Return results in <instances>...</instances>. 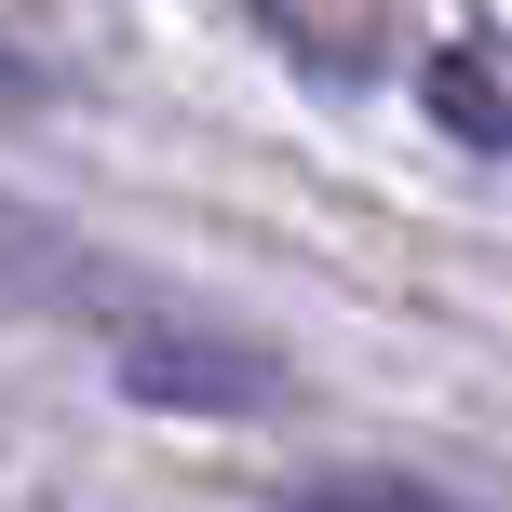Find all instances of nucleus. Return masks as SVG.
Returning a JSON list of instances; mask_svg holds the SVG:
<instances>
[{"label": "nucleus", "instance_id": "20e7f679", "mask_svg": "<svg viewBox=\"0 0 512 512\" xmlns=\"http://www.w3.org/2000/svg\"><path fill=\"white\" fill-rule=\"evenodd\" d=\"M0 95H27V54H14V41H0Z\"/></svg>", "mask_w": 512, "mask_h": 512}, {"label": "nucleus", "instance_id": "f03ea898", "mask_svg": "<svg viewBox=\"0 0 512 512\" xmlns=\"http://www.w3.org/2000/svg\"><path fill=\"white\" fill-rule=\"evenodd\" d=\"M418 95H432V122L459 135V149H512V81L486 68V54H432Z\"/></svg>", "mask_w": 512, "mask_h": 512}, {"label": "nucleus", "instance_id": "f257e3e1", "mask_svg": "<svg viewBox=\"0 0 512 512\" xmlns=\"http://www.w3.org/2000/svg\"><path fill=\"white\" fill-rule=\"evenodd\" d=\"M122 391L135 405H189V418H256L283 391V364L270 351H230V337H162V324H135L122 337Z\"/></svg>", "mask_w": 512, "mask_h": 512}, {"label": "nucleus", "instance_id": "7ed1b4c3", "mask_svg": "<svg viewBox=\"0 0 512 512\" xmlns=\"http://www.w3.org/2000/svg\"><path fill=\"white\" fill-rule=\"evenodd\" d=\"M297 512H472V499H445V486H418V472H310Z\"/></svg>", "mask_w": 512, "mask_h": 512}]
</instances>
